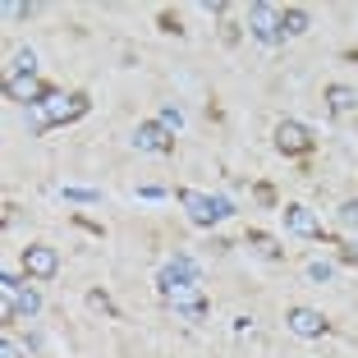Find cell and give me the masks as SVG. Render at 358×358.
Returning a JSON list of instances; mask_svg holds the SVG:
<instances>
[{"label":"cell","instance_id":"1","mask_svg":"<svg viewBox=\"0 0 358 358\" xmlns=\"http://www.w3.org/2000/svg\"><path fill=\"white\" fill-rule=\"evenodd\" d=\"M87 106H92V101H87L83 92L64 96V92H55V87H51V92H46L42 101L32 106V124H37V129H51V124H74V120H83V115H87Z\"/></svg>","mask_w":358,"mask_h":358},{"label":"cell","instance_id":"2","mask_svg":"<svg viewBox=\"0 0 358 358\" xmlns=\"http://www.w3.org/2000/svg\"><path fill=\"white\" fill-rule=\"evenodd\" d=\"M157 289H161V294H166L184 317H189V322H207V299H202L198 280H179V275L161 271V275H157Z\"/></svg>","mask_w":358,"mask_h":358},{"label":"cell","instance_id":"3","mask_svg":"<svg viewBox=\"0 0 358 358\" xmlns=\"http://www.w3.org/2000/svg\"><path fill=\"white\" fill-rule=\"evenodd\" d=\"M175 198H179V207L189 211V221L202 225V230H211V225L225 221V216H234V207L225 198H207V193H198V189H179Z\"/></svg>","mask_w":358,"mask_h":358},{"label":"cell","instance_id":"4","mask_svg":"<svg viewBox=\"0 0 358 358\" xmlns=\"http://www.w3.org/2000/svg\"><path fill=\"white\" fill-rule=\"evenodd\" d=\"M248 32H253L262 46H280L285 42V19L275 5H253L248 10Z\"/></svg>","mask_w":358,"mask_h":358},{"label":"cell","instance_id":"5","mask_svg":"<svg viewBox=\"0 0 358 358\" xmlns=\"http://www.w3.org/2000/svg\"><path fill=\"white\" fill-rule=\"evenodd\" d=\"M134 148L138 152H157V157H170V152H175V134L161 129V120H148V124L134 129Z\"/></svg>","mask_w":358,"mask_h":358},{"label":"cell","instance_id":"6","mask_svg":"<svg viewBox=\"0 0 358 358\" xmlns=\"http://www.w3.org/2000/svg\"><path fill=\"white\" fill-rule=\"evenodd\" d=\"M23 271H28L32 280H51V275L60 271V253L46 248V243H28V248H23Z\"/></svg>","mask_w":358,"mask_h":358},{"label":"cell","instance_id":"7","mask_svg":"<svg viewBox=\"0 0 358 358\" xmlns=\"http://www.w3.org/2000/svg\"><path fill=\"white\" fill-rule=\"evenodd\" d=\"M275 148H280L285 157H303V152H313V134H308L299 120H280V124H275Z\"/></svg>","mask_w":358,"mask_h":358},{"label":"cell","instance_id":"8","mask_svg":"<svg viewBox=\"0 0 358 358\" xmlns=\"http://www.w3.org/2000/svg\"><path fill=\"white\" fill-rule=\"evenodd\" d=\"M285 322H289V331H294V336H303V340H322L331 331V322L317 313V308H289V317H285Z\"/></svg>","mask_w":358,"mask_h":358},{"label":"cell","instance_id":"9","mask_svg":"<svg viewBox=\"0 0 358 358\" xmlns=\"http://www.w3.org/2000/svg\"><path fill=\"white\" fill-rule=\"evenodd\" d=\"M280 216H285V230L303 234V239H317V234H322V221H317V216L303 207V202H289V207H285Z\"/></svg>","mask_w":358,"mask_h":358},{"label":"cell","instance_id":"10","mask_svg":"<svg viewBox=\"0 0 358 358\" xmlns=\"http://www.w3.org/2000/svg\"><path fill=\"white\" fill-rule=\"evenodd\" d=\"M5 92H10L14 101H28V106H37L46 92H51V87H46L37 74H23V78H5Z\"/></svg>","mask_w":358,"mask_h":358},{"label":"cell","instance_id":"11","mask_svg":"<svg viewBox=\"0 0 358 358\" xmlns=\"http://www.w3.org/2000/svg\"><path fill=\"white\" fill-rule=\"evenodd\" d=\"M327 106L336 110V115H354V110H358V92L345 87V83H331L327 87Z\"/></svg>","mask_w":358,"mask_h":358},{"label":"cell","instance_id":"12","mask_svg":"<svg viewBox=\"0 0 358 358\" xmlns=\"http://www.w3.org/2000/svg\"><path fill=\"white\" fill-rule=\"evenodd\" d=\"M23 74H37V55L32 51H14V60L5 64V78H23Z\"/></svg>","mask_w":358,"mask_h":358},{"label":"cell","instance_id":"13","mask_svg":"<svg viewBox=\"0 0 358 358\" xmlns=\"http://www.w3.org/2000/svg\"><path fill=\"white\" fill-rule=\"evenodd\" d=\"M280 19H285V37H303V32L313 28L308 10H280Z\"/></svg>","mask_w":358,"mask_h":358},{"label":"cell","instance_id":"14","mask_svg":"<svg viewBox=\"0 0 358 358\" xmlns=\"http://www.w3.org/2000/svg\"><path fill=\"white\" fill-rule=\"evenodd\" d=\"M166 271H170V275H179V280H198V275H202V271H198V262H193L189 253H175Z\"/></svg>","mask_w":358,"mask_h":358},{"label":"cell","instance_id":"15","mask_svg":"<svg viewBox=\"0 0 358 358\" xmlns=\"http://www.w3.org/2000/svg\"><path fill=\"white\" fill-rule=\"evenodd\" d=\"M248 243H253L262 257H280V248H275V239H266V234H257V230H248Z\"/></svg>","mask_w":358,"mask_h":358},{"label":"cell","instance_id":"16","mask_svg":"<svg viewBox=\"0 0 358 358\" xmlns=\"http://www.w3.org/2000/svg\"><path fill=\"white\" fill-rule=\"evenodd\" d=\"M64 202H101V193H96V189H69V184H64Z\"/></svg>","mask_w":358,"mask_h":358},{"label":"cell","instance_id":"17","mask_svg":"<svg viewBox=\"0 0 358 358\" xmlns=\"http://www.w3.org/2000/svg\"><path fill=\"white\" fill-rule=\"evenodd\" d=\"M331 275H336V266H331V262H308V280H317V285H327Z\"/></svg>","mask_w":358,"mask_h":358},{"label":"cell","instance_id":"18","mask_svg":"<svg viewBox=\"0 0 358 358\" xmlns=\"http://www.w3.org/2000/svg\"><path fill=\"white\" fill-rule=\"evenodd\" d=\"M161 129H170V134H179V129H184V115H179L175 106H166V110H161Z\"/></svg>","mask_w":358,"mask_h":358},{"label":"cell","instance_id":"19","mask_svg":"<svg viewBox=\"0 0 358 358\" xmlns=\"http://www.w3.org/2000/svg\"><path fill=\"white\" fill-rule=\"evenodd\" d=\"M340 225H349V230H358V198H349L345 207H340Z\"/></svg>","mask_w":358,"mask_h":358},{"label":"cell","instance_id":"20","mask_svg":"<svg viewBox=\"0 0 358 358\" xmlns=\"http://www.w3.org/2000/svg\"><path fill=\"white\" fill-rule=\"evenodd\" d=\"M87 303H92L96 313H110V317H115V303H110V299H106L101 289H92V294H87Z\"/></svg>","mask_w":358,"mask_h":358},{"label":"cell","instance_id":"21","mask_svg":"<svg viewBox=\"0 0 358 358\" xmlns=\"http://www.w3.org/2000/svg\"><path fill=\"white\" fill-rule=\"evenodd\" d=\"M32 10H37V5H23V0H10V5H5V14H10V19H28Z\"/></svg>","mask_w":358,"mask_h":358},{"label":"cell","instance_id":"22","mask_svg":"<svg viewBox=\"0 0 358 358\" xmlns=\"http://www.w3.org/2000/svg\"><path fill=\"white\" fill-rule=\"evenodd\" d=\"M138 198H148V202H157V198H166V189H161V184H143V189H138Z\"/></svg>","mask_w":358,"mask_h":358},{"label":"cell","instance_id":"23","mask_svg":"<svg viewBox=\"0 0 358 358\" xmlns=\"http://www.w3.org/2000/svg\"><path fill=\"white\" fill-rule=\"evenodd\" d=\"M0 358H23V345H14V340H0Z\"/></svg>","mask_w":358,"mask_h":358},{"label":"cell","instance_id":"24","mask_svg":"<svg viewBox=\"0 0 358 358\" xmlns=\"http://www.w3.org/2000/svg\"><path fill=\"white\" fill-rule=\"evenodd\" d=\"M345 262H358V243H354V248H345Z\"/></svg>","mask_w":358,"mask_h":358}]
</instances>
